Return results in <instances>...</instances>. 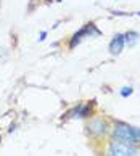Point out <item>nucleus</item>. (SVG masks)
<instances>
[{
	"mask_svg": "<svg viewBox=\"0 0 140 156\" xmlns=\"http://www.w3.org/2000/svg\"><path fill=\"white\" fill-rule=\"evenodd\" d=\"M45 39H47V31H42L39 34V42H44Z\"/></svg>",
	"mask_w": 140,
	"mask_h": 156,
	"instance_id": "nucleus-9",
	"label": "nucleus"
},
{
	"mask_svg": "<svg viewBox=\"0 0 140 156\" xmlns=\"http://www.w3.org/2000/svg\"><path fill=\"white\" fill-rule=\"evenodd\" d=\"M134 94V89L131 87V85H126V87H122L121 90H119V95L122 97V98H127V97H131Z\"/></svg>",
	"mask_w": 140,
	"mask_h": 156,
	"instance_id": "nucleus-8",
	"label": "nucleus"
},
{
	"mask_svg": "<svg viewBox=\"0 0 140 156\" xmlns=\"http://www.w3.org/2000/svg\"><path fill=\"white\" fill-rule=\"evenodd\" d=\"M140 39V34L135 32V31H129V32H126L124 34V40H126V44L127 45H134V44H137V40Z\"/></svg>",
	"mask_w": 140,
	"mask_h": 156,
	"instance_id": "nucleus-7",
	"label": "nucleus"
},
{
	"mask_svg": "<svg viewBox=\"0 0 140 156\" xmlns=\"http://www.w3.org/2000/svg\"><path fill=\"white\" fill-rule=\"evenodd\" d=\"M106 156H140V150L134 143L121 142V140H116L114 138L108 145Z\"/></svg>",
	"mask_w": 140,
	"mask_h": 156,
	"instance_id": "nucleus-2",
	"label": "nucleus"
},
{
	"mask_svg": "<svg viewBox=\"0 0 140 156\" xmlns=\"http://www.w3.org/2000/svg\"><path fill=\"white\" fill-rule=\"evenodd\" d=\"M113 137L116 140L137 145V143H140V127L129 126L127 122H121L119 121V122H116L113 129Z\"/></svg>",
	"mask_w": 140,
	"mask_h": 156,
	"instance_id": "nucleus-1",
	"label": "nucleus"
},
{
	"mask_svg": "<svg viewBox=\"0 0 140 156\" xmlns=\"http://www.w3.org/2000/svg\"><path fill=\"white\" fill-rule=\"evenodd\" d=\"M97 36H102V31L98 29L93 23H87V24H84L77 32L73 34L71 40H69V48L73 50V48L77 47L84 39H92V37H97Z\"/></svg>",
	"mask_w": 140,
	"mask_h": 156,
	"instance_id": "nucleus-3",
	"label": "nucleus"
},
{
	"mask_svg": "<svg viewBox=\"0 0 140 156\" xmlns=\"http://www.w3.org/2000/svg\"><path fill=\"white\" fill-rule=\"evenodd\" d=\"M124 47H126L124 34H116V36H113L111 42H109V45H108V50H109V53H111L113 56H118V55L122 53Z\"/></svg>",
	"mask_w": 140,
	"mask_h": 156,
	"instance_id": "nucleus-4",
	"label": "nucleus"
},
{
	"mask_svg": "<svg viewBox=\"0 0 140 156\" xmlns=\"http://www.w3.org/2000/svg\"><path fill=\"white\" fill-rule=\"evenodd\" d=\"M87 129H89V132L93 135H103L105 132H106V122H105L103 119H93V121H90V124L87 126Z\"/></svg>",
	"mask_w": 140,
	"mask_h": 156,
	"instance_id": "nucleus-6",
	"label": "nucleus"
},
{
	"mask_svg": "<svg viewBox=\"0 0 140 156\" xmlns=\"http://www.w3.org/2000/svg\"><path fill=\"white\" fill-rule=\"evenodd\" d=\"M90 113H92V103H79L77 106H74L71 111L68 113V116L84 119V118H89Z\"/></svg>",
	"mask_w": 140,
	"mask_h": 156,
	"instance_id": "nucleus-5",
	"label": "nucleus"
}]
</instances>
